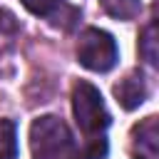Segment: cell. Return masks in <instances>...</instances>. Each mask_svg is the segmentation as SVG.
<instances>
[{"label":"cell","mask_w":159,"mask_h":159,"mask_svg":"<svg viewBox=\"0 0 159 159\" xmlns=\"http://www.w3.org/2000/svg\"><path fill=\"white\" fill-rule=\"evenodd\" d=\"M0 159H17V127L12 119H0Z\"/></svg>","instance_id":"obj_6"},{"label":"cell","mask_w":159,"mask_h":159,"mask_svg":"<svg viewBox=\"0 0 159 159\" xmlns=\"http://www.w3.org/2000/svg\"><path fill=\"white\" fill-rule=\"evenodd\" d=\"M139 55L142 60H147L152 67H157L159 62V50H157V22H149L139 37Z\"/></svg>","instance_id":"obj_8"},{"label":"cell","mask_w":159,"mask_h":159,"mask_svg":"<svg viewBox=\"0 0 159 159\" xmlns=\"http://www.w3.org/2000/svg\"><path fill=\"white\" fill-rule=\"evenodd\" d=\"M77 60L92 72H109L119 60L114 37L99 27H87L77 40Z\"/></svg>","instance_id":"obj_3"},{"label":"cell","mask_w":159,"mask_h":159,"mask_svg":"<svg viewBox=\"0 0 159 159\" xmlns=\"http://www.w3.org/2000/svg\"><path fill=\"white\" fill-rule=\"evenodd\" d=\"M132 154L134 159H159V127L157 117H147L132 129Z\"/></svg>","instance_id":"obj_4"},{"label":"cell","mask_w":159,"mask_h":159,"mask_svg":"<svg viewBox=\"0 0 159 159\" xmlns=\"http://www.w3.org/2000/svg\"><path fill=\"white\" fill-rule=\"evenodd\" d=\"M102 7L107 15L117 20H134L142 10V2L139 0H102Z\"/></svg>","instance_id":"obj_7"},{"label":"cell","mask_w":159,"mask_h":159,"mask_svg":"<svg viewBox=\"0 0 159 159\" xmlns=\"http://www.w3.org/2000/svg\"><path fill=\"white\" fill-rule=\"evenodd\" d=\"M30 149L35 159H80L72 132L55 114L37 117L30 124Z\"/></svg>","instance_id":"obj_1"},{"label":"cell","mask_w":159,"mask_h":159,"mask_svg":"<svg viewBox=\"0 0 159 159\" xmlns=\"http://www.w3.org/2000/svg\"><path fill=\"white\" fill-rule=\"evenodd\" d=\"M72 112L77 127L87 137H97L109 127V112L104 107V99L99 89L89 82H77L72 87Z\"/></svg>","instance_id":"obj_2"},{"label":"cell","mask_w":159,"mask_h":159,"mask_svg":"<svg viewBox=\"0 0 159 159\" xmlns=\"http://www.w3.org/2000/svg\"><path fill=\"white\" fill-rule=\"evenodd\" d=\"M114 97L124 109H137L147 99V80L139 70L127 72L117 84H114Z\"/></svg>","instance_id":"obj_5"},{"label":"cell","mask_w":159,"mask_h":159,"mask_svg":"<svg viewBox=\"0 0 159 159\" xmlns=\"http://www.w3.org/2000/svg\"><path fill=\"white\" fill-rule=\"evenodd\" d=\"M22 5L32 15H52L62 5V0H22Z\"/></svg>","instance_id":"obj_10"},{"label":"cell","mask_w":159,"mask_h":159,"mask_svg":"<svg viewBox=\"0 0 159 159\" xmlns=\"http://www.w3.org/2000/svg\"><path fill=\"white\" fill-rule=\"evenodd\" d=\"M107 157V139L102 134L89 137L84 149H80V159H104Z\"/></svg>","instance_id":"obj_9"}]
</instances>
